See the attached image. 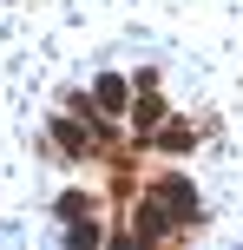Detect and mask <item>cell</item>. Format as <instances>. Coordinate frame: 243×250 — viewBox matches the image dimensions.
<instances>
[{
    "label": "cell",
    "mask_w": 243,
    "mask_h": 250,
    "mask_svg": "<svg viewBox=\"0 0 243 250\" xmlns=\"http://www.w3.org/2000/svg\"><path fill=\"white\" fill-rule=\"evenodd\" d=\"M158 204H165L171 217H191L197 211V191L184 185V178H165V185H158Z\"/></svg>",
    "instance_id": "6da1fadb"
},
{
    "label": "cell",
    "mask_w": 243,
    "mask_h": 250,
    "mask_svg": "<svg viewBox=\"0 0 243 250\" xmlns=\"http://www.w3.org/2000/svg\"><path fill=\"white\" fill-rule=\"evenodd\" d=\"M92 105H105V112H118V105H125V79H118V73H105L99 86H92Z\"/></svg>",
    "instance_id": "7a4b0ae2"
},
{
    "label": "cell",
    "mask_w": 243,
    "mask_h": 250,
    "mask_svg": "<svg viewBox=\"0 0 243 250\" xmlns=\"http://www.w3.org/2000/svg\"><path fill=\"white\" fill-rule=\"evenodd\" d=\"M53 138H59V145L73 151V158H86V151H92V145H86V132H79L73 119H59V125H53Z\"/></svg>",
    "instance_id": "3957f363"
},
{
    "label": "cell",
    "mask_w": 243,
    "mask_h": 250,
    "mask_svg": "<svg viewBox=\"0 0 243 250\" xmlns=\"http://www.w3.org/2000/svg\"><path fill=\"white\" fill-rule=\"evenodd\" d=\"M151 125H165V99L158 92H138V132H151Z\"/></svg>",
    "instance_id": "277c9868"
},
{
    "label": "cell",
    "mask_w": 243,
    "mask_h": 250,
    "mask_svg": "<svg viewBox=\"0 0 243 250\" xmlns=\"http://www.w3.org/2000/svg\"><path fill=\"white\" fill-rule=\"evenodd\" d=\"M66 244H73V250H92V244H99V224H92V217H73V230H66Z\"/></svg>",
    "instance_id": "5b68a950"
},
{
    "label": "cell",
    "mask_w": 243,
    "mask_h": 250,
    "mask_svg": "<svg viewBox=\"0 0 243 250\" xmlns=\"http://www.w3.org/2000/svg\"><path fill=\"white\" fill-rule=\"evenodd\" d=\"M158 145H165V151H191L197 138H191V125H165V138H158Z\"/></svg>",
    "instance_id": "8992f818"
}]
</instances>
